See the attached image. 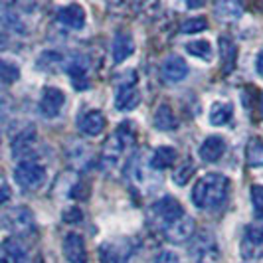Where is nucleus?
Masks as SVG:
<instances>
[{
  "label": "nucleus",
  "instance_id": "nucleus-11",
  "mask_svg": "<svg viewBox=\"0 0 263 263\" xmlns=\"http://www.w3.org/2000/svg\"><path fill=\"white\" fill-rule=\"evenodd\" d=\"M36 148V129L28 127L26 131H22L12 143V155L18 160H30L32 153Z\"/></svg>",
  "mask_w": 263,
  "mask_h": 263
},
{
  "label": "nucleus",
  "instance_id": "nucleus-24",
  "mask_svg": "<svg viewBox=\"0 0 263 263\" xmlns=\"http://www.w3.org/2000/svg\"><path fill=\"white\" fill-rule=\"evenodd\" d=\"M214 10L222 20H237L241 16V6L237 2H218Z\"/></svg>",
  "mask_w": 263,
  "mask_h": 263
},
{
  "label": "nucleus",
  "instance_id": "nucleus-3",
  "mask_svg": "<svg viewBox=\"0 0 263 263\" xmlns=\"http://www.w3.org/2000/svg\"><path fill=\"white\" fill-rule=\"evenodd\" d=\"M14 180L24 190H36L46 180V168L36 160H22L14 171Z\"/></svg>",
  "mask_w": 263,
  "mask_h": 263
},
{
  "label": "nucleus",
  "instance_id": "nucleus-16",
  "mask_svg": "<svg viewBox=\"0 0 263 263\" xmlns=\"http://www.w3.org/2000/svg\"><path fill=\"white\" fill-rule=\"evenodd\" d=\"M133 52H135V42H133L131 34H127V32L115 34V38H113V60H115V64L125 62Z\"/></svg>",
  "mask_w": 263,
  "mask_h": 263
},
{
  "label": "nucleus",
  "instance_id": "nucleus-6",
  "mask_svg": "<svg viewBox=\"0 0 263 263\" xmlns=\"http://www.w3.org/2000/svg\"><path fill=\"white\" fill-rule=\"evenodd\" d=\"M261 253H263V228H257V226L246 228L243 241H241V257L253 261V259L261 257Z\"/></svg>",
  "mask_w": 263,
  "mask_h": 263
},
{
  "label": "nucleus",
  "instance_id": "nucleus-25",
  "mask_svg": "<svg viewBox=\"0 0 263 263\" xmlns=\"http://www.w3.org/2000/svg\"><path fill=\"white\" fill-rule=\"evenodd\" d=\"M20 79V69L16 64L8 62V60H0V83L10 85L14 81Z\"/></svg>",
  "mask_w": 263,
  "mask_h": 263
},
{
  "label": "nucleus",
  "instance_id": "nucleus-23",
  "mask_svg": "<svg viewBox=\"0 0 263 263\" xmlns=\"http://www.w3.org/2000/svg\"><path fill=\"white\" fill-rule=\"evenodd\" d=\"M131 251L121 250V248H115V246H103L101 248V259L103 263H131Z\"/></svg>",
  "mask_w": 263,
  "mask_h": 263
},
{
  "label": "nucleus",
  "instance_id": "nucleus-7",
  "mask_svg": "<svg viewBox=\"0 0 263 263\" xmlns=\"http://www.w3.org/2000/svg\"><path fill=\"white\" fill-rule=\"evenodd\" d=\"M153 212H155V216H157L162 224H171V222L184 216V210H182L180 202L172 196H164L160 198L158 202H155L153 204Z\"/></svg>",
  "mask_w": 263,
  "mask_h": 263
},
{
  "label": "nucleus",
  "instance_id": "nucleus-33",
  "mask_svg": "<svg viewBox=\"0 0 263 263\" xmlns=\"http://www.w3.org/2000/svg\"><path fill=\"white\" fill-rule=\"evenodd\" d=\"M8 200H10V188L6 184H2L0 186V206H4Z\"/></svg>",
  "mask_w": 263,
  "mask_h": 263
},
{
  "label": "nucleus",
  "instance_id": "nucleus-35",
  "mask_svg": "<svg viewBox=\"0 0 263 263\" xmlns=\"http://www.w3.org/2000/svg\"><path fill=\"white\" fill-rule=\"evenodd\" d=\"M261 117H263V97H261Z\"/></svg>",
  "mask_w": 263,
  "mask_h": 263
},
{
  "label": "nucleus",
  "instance_id": "nucleus-26",
  "mask_svg": "<svg viewBox=\"0 0 263 263\" xmlns=\"http://www.w3.org/2000/svg\"><path fill=\"white\" fill-rule=\"evenodd\" d=\"M186 50H188V53L196 55L200 60H210L212 58V46L206 40H196V42L186 44Z\"/></svg>",
  "mask_w": 263,
  "mask_h": 263
},
{
  "label": "nucleus",
  "instance_id": "nucleus-17",
  "mask_svg": "<svg viewBox=\"0 0 263 263\" xmlns=\"http://www.w3.org/2000/svg\"><path fill=\"white\" fill-rule=\"evenodd\" d=\"M155 127L158 131H176L178 129V119L174 115L168 103H160L158 109L155 111Z\"/></svg>",
  "mask_w": 263,
  "mask_h": 263
},
{
  "label": "nucleus",
  "instance_id": "nucleus-8",
  "mask_svg": "<svg viewBox=\"0 0 263 263\" xmlns=\"http://www.w3.org/2000/svg\"><path fill=\"white\" fill-rule=\"evenodd\" d=\"M4 226L14 234H26L34 228V216L28 208H14L4 216Z\"/></svg>",
  "mask_w": 263,
  "mask_h": 263
},
{
  "label": "nucleus",
  "instance_id": "nucleus-27",
  "mask_svg": "<svg viewBox=\"0 0 263 263\" xmlns=\"http://www.w3.org/2000/svg\"><path fill=\"white\" fill-rule=\"evenodd\" d=\"M194 168H196V166H194V162H192V160H186L180 168H176V171H174V174H172V180H174L178 186H184L186 182L192 178Z\"/></svg>",
  "mask_w": 263,
  "mask_h": 263
},
{
  "label": "nucleus",
  "instance_id": "nucleus-9",
  "mask_svg": "<svg viewBox=\"0 0 263 263\" xmlns=\"http://www.w3.org/2000/svg\"><path fill=\"white\" fill-rule=\"evenodd\" d=\"M188 76V66L180 55H168L160 66V78L166 83H178Z\"/></svg>",
  "mask_w": 263,
  "mask_h": 263
},
{
  "label": "nucleus",
  "instance_id": "nucleus-19",
  "mask_svg": "<svg viewBox=\"0 0 263 263\" xmlns=\"http://www.w3.org/2000/svg\"><path fill=\"white\" fill-rule=\"evenodd\" d=\"M67 71L71 76V85L76 89H85L89 87V79H87V64L83 58H76L69 66H67Z\"/></svg>",
  "mask_w": 263,
  "mask_h": 263
},
{
  "label": "nucleus",
  "instance_id": "nucleus-30",
  "mask_svg": "<svg viewBox=\"0 0 263 263\" xmlns=\"http://www.w3.org/2000/svg\"><path fill=\"white\" fill-rule=\"evenodd\" d=\"M251 202H253V206H255L257 212L263 210V186L259 184L251 186Z\"/></svg>",
  "mask_w": 263,
  "mask_h": 263
},
{
  "label": "nucleus",
  "instance_id": "nucleus-28",
  "mask_svg": "<svg viewBox=\"0 0 263 263\" xmlns=\"http://www.w3.org/2000/svg\"><path fill=\"white\" fill-rule=\"evenodd\" d=\"M206 28H208V20L200 16V18H188L180 28V32L182 34H196V32H202Z\"/></svg>",
  "mask_w": 263,
  "mask_h": 263
},
{
  "label": "nucleus",
  "instance_id": "nucleus-34",
  "mask_svg": "<svg viewBox=\"0 0 263 263\" xmlns=\"http://www.w3.org/2000/svg\"><path fill=\"white\" fill-rule=\"evenodd\" d=\"M255 67H257V73L263 76V50L257 53V60H255Z\"/></svg>",
  "mask_w": 263,
  "mask_h": 263
},
{
  "label": "nucleus",
  "instance_id": "nucleus-12",
  "mask_svg": "<svg viewBox=\"0 0 263 263\" xmlns=\"http://www.w3.org/2000/svg\"><path fill=\"white\" fill-rule=\"evenodd\" d=\"M64 255L69 263H87L85 241L79 234H67L64 237Z\"/></svg>",
  "mask_w": 263,
  "mask_h": 263
},
{
  "label": "nucleus",
  "instance_id": "nucleus-29",
  "mask_svg": "<svg viewBox=\"0 0 263 263\" xmlns=\"http://www.w3.org/2000/svg\"><path fill=\"white\" fill-rule=\"evenodd\" d=\"M64 222L66 224H81L83 222V214H81L78 206H73V208L64 212Z\"/></svg>",
  "mask_w": 263,
  "mask_h": 263
},
{
  "label": "nucleus",
  "instance_id": "nucleus-15",
  "mask_svg": "<svg viewBox=\"0 0 263 263\" xmlns=\"http://www.w3.org/2000/svg\"><path fill=\"white\" fill-rule=\"evenodd\" d=\"M141 103V93L135 85H121L115 97V107L119 111H133Z\"/></svg>",
  "mask_w": 263,
  "mask_h": 263
},
{
  "label": "nucleus",
  "instance_id": "nucleus-18",
  "mask_svg": "<svg viewBox=\"0 0 263 263\" xmlns=\"http://www.w3.org/2000/svg\"><path fill=\"white\" fill-rule=\"evenodd\" d=\"M176 158H178L176 148H172V146H158L157 151L153 153V157H151V166L157 168V171H166V168H171L172 164L176 162Z\"/></svg>",
  "mask_w": 263,
  "mask_h": 263
},
{
  "label": "nucleus",
  "instance_id": "nucleus-32",
  "mask_svg": "<svg viewBox=\"0 0 263 263\" xmlns=\"http://www.w3.org/2000/svg\"><path fill=\"white\" fill-rule=\"evenodd\" d=\"M8 109H10V101H8V97H6V93H0V119L6 117V113H8Z\"/></svg>",
  "mask_w": 263,
  "mask_h": 263
},
{
  "label": "nucleus",
  "instance_id": "nucleus-5",
  "mask_svg": "<svg viewBox=\"0 0 263 263\" xmlns=\"http://www.w3.org/2000/svg\"><path fill=\"white\" fill-rule=\"evenodd\" d=\"M64 103H66V95H64L62 89H58V87H44L42 97H40V113L48 119L58 117Z\"/></svg>",
  "mask_w": 263,
  "mask_h": 263
},
{
  "label": "nucleus",
  "instance_id": "nucleus-10",
  "mask_svg": "<svg viewBox=\"0 0 263 263\" xmlns=\"http://www.w3.org/2000/svg\"><path fill=\"white\" fill-rule=\"evenodd\" d=\"M107 119L101 111L93 109V111H85L78 121L79 131L83 133L85 137H99L101 133L105 131Z\"/></svg>",
  "mask_w": 263,
  "mask_h": 263
},
{
  "label": "nucleus",
  "instance_id": "nucleus-13",
  "mask_svg": "<svg viewBox=\"0 0 263 263\" xmlns=\"http://www.w3.org/2000/svg\"><path fill=\"white\" fill-rule=\"evenodd\" d=\"M226 153V141L224 137H220V135H212L208 137L200 148H198V155L202 160H206V162H216V160H220V158L224 157Z\"/></svg>",
  "mask_w": 263,
  "mask_h": 263
},
{
  "label": "nucleus",
  "instance_id": "nucleus-20",
  "mask_svg": "<svg viewBox=\"0 0 263 263\" xmlns=\"http://www.w3.org/2000/svg\"><path fill=\"white\" fill-rule=\"evenodd\" d=\"M220 58H222V64H224V73L234 71L237 62V48L232 40L220 38Z\"/></svg>",
  "mask_w": 263,
  "mask_h": 263
},
{
  "label": "nucleus",
  "instance_id": "nucleus-21",
  "mask_svg": "<svg viewBox=\"0 0 263 263\" xmlns=\"http://www.w3.org/2000/svg\"><path fill=\"white\" fill-rule=\"evenodd\" d=\"M246 160L253 168L263 166V139L259 137H251L248 146H246Z\"/></svg>",
  "mask_w": 263,
  "mask_h": 263
},
{
  "label": "nucleus",
  "instance_id": "nucleus-31",
  "mask_svg": "<svg viewBox=\"0 0 263 263\" xmlns=\"http://www.w3.org/2000/svg\"><path fill=\"white\" fill-rule=\"evenodd\" d=\"M155 263H180V259H178V255L174 251H160Z\"/></svg>",
  "mask_w": 263,
  "mask_h": 263
},
{
  "label": "nucleus",
  "instance_id": "nucleus-4",
  "mask_svg": "<svg viewBox=\"0 0 263 263\" xmlns=\"http://www.w3.org/2000/svg\"><path fill=\"white\" fill-rule=\"evenodd\" d=\"M162 232H164V237L168 241H172V243H182V241H186V239H190V237L194 236L196 224H194V220L190 216L184 214L182 218L174 220L171 224H164Z\"/></svg>",
  "mask_w": 263,
  "mask_h": 263
},
{
  "label": "nucleus",
  "instance_id": "nucleus-1",
  "mask_svg": "<svg viewBox=\"0 0 263 263\" xmlns=\"http://www.w3.org/2000/svg\"><path fill=\"white\" fill-rule=\"evenodd\" d=\"M230 178L220 172H208L196 182L192 190V202L200 210H216L228 200Z\"/></svg>",
  "mask_w": 263,
  "mask_h": 263
},
{
  "label": "nucleus",
  "instance_id": "nucleus-14",
  "mask_svg": "<svg viewBox=\"0 0 263 263\" xmlns=\"http://www.w3.org/2000/svg\"><path fill=\"white\" fill-rule=\"evenodd\" d=\"M58 20L62 24H66L67 28L81 30L85 24V10L79 4H67V6L58 10Z\"/></svg>",
  "mask_w": 263,
  "mask_h": 263
},
{
  "label": "nucleus",
  "instance_id": "nucleus-2",
  "mask_svg": "<svg viewBox=\"0 0 263 263\" xmlns=\"http://www.w3.org/2000/svg\"><path fill=\"white\" fill-rule=\"evenodd\" d=\"M190 255L196 263H218L220 261V248L216 237L212 236V232L202 230L196 237L192 239L190 246Z\"/></svg>",
  "mask_w": 263,
  "mask_h": 263
},
{
  "label": "nucleus",
  "instance_id": "nucleus-22",
  "mask_svg": "<svg viewBox=\"0 0 263 263\" xmlns=\"http://www.w3.org/2000/svg\"><path fill=\"white\" fill-rule=\"evenodd\" d=\"M234 119V107L230 105V103H214L212 105V111H210V121L212 125H216V127H222V125H228L230 121Z\"/></svg>",
  "mask_w": 263,
  "mask_h": 263
}]
</instances>
